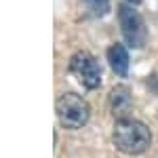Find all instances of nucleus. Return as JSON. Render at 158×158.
<instances>
[{
	"instance_id": "1",
	"label": "nucleus",
	"mask_w": 158,
	"mask_h": 158,
	"mask_svg": "<svg viewBox=\"0 0 158 158\" xmlns=\"http://www.w3.org/2000/svg\"><path fill=\"white\" fill-rule=\"evenodd\" d=\"M112 141L124 154H143L152 143V135L143 122L135 118H122L114 124Z\"/></svg>"
},
{
	"instance_id": "2",
	"label": "nucleus",
	"mask_w": 158,
	"mask_h": 158,
	"mask_svg": "<svg viewBox=\"0 0 158 158\" xmlns=\"http://www.w3.org/2000/svg\"><path fill=\"white\" fill-rule=\"evenodd\" d=\"M55 110H57V118H59V124L65 127V129H82L89 118H91V106L86 103V99H82L76 93H63L59 95L57 103H55Z\"/></svg>"
},
{
	"instance_id": "3",
	"label": "nucleus",
	"mask_w": 158,
	"mask_h": 158,
	"mask_svg": "<svg viewBox=\"0 0 158 158\" xmlns=\"http://www.w3.org/2000/svg\"><path fill=\"white\" fill-rule=\"evenodd\" d=\"M118 23L127 44L131 49H141L148 42V27L139 13L129 4H118Z\"/></svg>"
},
{
	"instance_id": "4",
	"label": "nucleus",
	"mask_w": 158,
	"mask_h": 158,
	"mask_svg": "<svg viewBox=\"0 0 158 158\" xmlns=\"http://www.w3.org/2000/svg\"><path fill=\"white\" fill-rule=\"evenodd\" d=\"M70 72L85 89H97L101 85V68L89 51H76L70 57Z\"/></svg>"
},
{
	"instance_id": "5",
	"label": "nucleus",
	"mask_w": 158,
	"mask_h": 158,
	"mask_svg": "<svg viewBox=\"0 0 158 158\" xmlns=\"http://www.w3.org/2000/svg\"><path fill=\"white\" fill-rule=\"evenodd\" d=\"M133 108V95L129 91V86L118 85L110 91V112L122 120V118H129V112Z\"/></svg>"
},
{
	"instance_id": "6",
	"label": "nucleus",
	"mask_w": 158,
	"mask_h": 158,
	"mask_svg": "<svg viewBox=\"0 0 158 158\" xmlns=\"http://www.w3.org/2000/svg\"><path fill=\"white\" fill-rule=\"evenodd\" d=\"M108 61H110V68L118 76H127L129 72V53L122 44H112L108 49Z\"/></svg>"
},
{
	"instance_id": "7",
	"label": "nucleus",
	"mask_w": 158,
	"mask_h": 158,
	"mask_svg": "<svg viewBox=\"0 0 158 158\" xmlns=\"http://www.w3.org/2000/svg\"><path fill=\"white\" fill-rule=\"evenodd\" d=\"M82 4L93 17H106L110 13V0H82Z\"/></svg>"
},
{
	"instance_id": "8",
	"label": "nucleus",
	"mask_w": 158,
	"mask_h": 158,
	"mask_svg": "<svg viewBox=\"0 0 158 158\" xmlns=\"http://www.w3.org/2000/svg\"><path fill=\"white\" fill-rule=\"evenodd\" d=\"M129 2H133V4H139V2H141V0H129Z\"/></svg>"
}]
</instances>
